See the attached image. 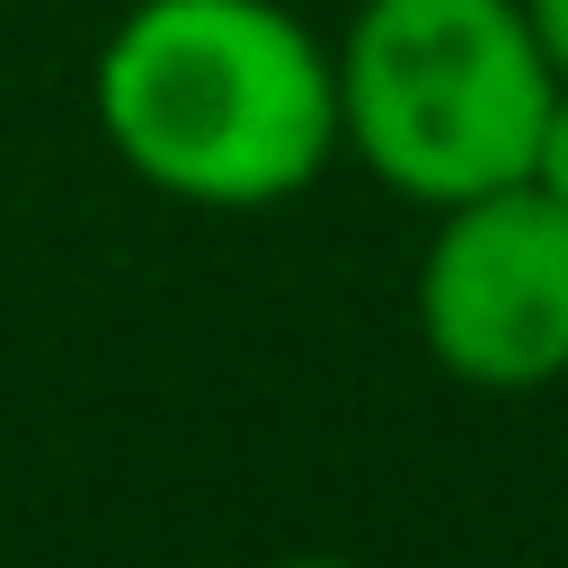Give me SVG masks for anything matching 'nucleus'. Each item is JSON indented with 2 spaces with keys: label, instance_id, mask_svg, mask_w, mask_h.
I'll use <instances>...</instances> for the list:
<instances>
[{
  "label": "nucleus",
  "instance_id": "7ed1b4c3",
  "mask_svg": "<svg viewBox=\"0 0 568 568\" xmlns=\"http://www.w3.org/2000/svg\"><path fill=\"white\" fill-rule=\"evenodd\" d=\"M417 337L470 390H541L568 373V204L532 178L435 213L417 257Z\"/></svg>",
  "mask_w": 568,
  "mask_h": 568
},
{
  "label": "nucleus",
  "instance_id": "423d86ee",
  "mask_svg": "<svg viewBox=\"0 0 568 568\" xmlns=\"http://www.w3.org/2000/svg\"><path fill=\"white\" fill-rule=\"evenodd\" d=\"M266 568H355V559H328V550H293V559H266Z\"/></svg>",
  "mask_w": 568,
  "mask_h": 568
},
{
  "label": "nucleus",
  "instance_id": "39448f33",
  "mask_svg": "<svg viewBox=\"0 0 568 568\" xmlns=\"http://www.w3.org/2000/svg\"><path fill=\"white\" fill-rule=\"evenodd\" d=\"M532 9V36H541V53H550V71L568 80V0H524Z\"/></svg>",
  "mask_w": 568,
  "mask_h": 568
},
{
  "label": "nucleus",
  "instance_id": "20e7f679",
  "mask_svg": "<svg viewBox=\"0 0 568 568\" xmlns=\"http://www.w3.org/2000/svg\"><path fill=\"white\" fill-rule=\"evenodd\" d=\"M532 186H541L550 204H568V80H559V98H550V124H541V151H532Z\"/></svg>",
  "mask_w": 568,
  "mask_h": 568
},
{
  "label": "nucleus",
  "instance_id": "f03ea898",
  "mask_svg": "<svg viewBox=\"0 0 568 568\" xmlns=\"http://www.w3.org/2000/svg\"><path fill=\"white\" fill-rule=\"evenodd\" d=\"M550 98L524 0H355L337 44V151L435 213L532 178Z\"/></svg>",
  "mask_w": 568,
  "mask_h": 568
},
{
  "label": "nucleus",
  "instance_id": "f257e3e1",
  "mask_svg": "<svg viewBox=\"0 0 568 568\" xmlns=\"http://www.w3.org/2000/svg\"><path fill=\"white\" fill-rule=\"evenodd\" d=\"M89 106L142 186L204 213L284 204L337 160V53L275 0H133Z\"/></svg>",
  "mask_w": 568,
  "mask_h": 568
}]
</instances>
